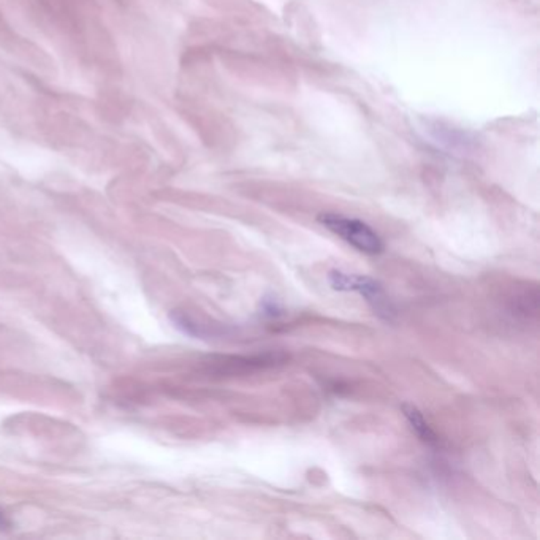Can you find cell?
Listing matches in <instances>:
<instances>
[{
	"instance_id": "1",
	"label": "cell",
	"mask_w": 540,
	"mask_h": 540,
	"mask_svg": "<svg viewBox=\"0 0 540 540\" xmlns=\"http://www.w3.org/2000/svg\"><path fill=\"white\" fill-rule=\"evenodd\" d=\"M318 222L322 223L325 229L338 235L339 238L344 239L349 245L353 246L360 253L375 255V254L382 253V249H383L381 237L363 221L343 216V214L324 213L318 216Z\"/></svg>"
},
{
	"instance_id": "2",
	"label": "cell",
	"mask_w": 540,
	"mask_h": 540,
	"mask_svg": "<svg viewBox=\"0 0 540 540\" xmlns=\"http://www.w3.org/2000/svg\"><path fill=\"white\" fill-rule=\"evenodd\" d=\"M328 282L334 290L338 292H357L367 298L369 306L375 310L379 318L391 320L395 316L393 304L385 295L383 288L379 282L367 276H357V274H347L343 271H330Z\"/></svg>"
},
{
	"instance_id": "3",
	"label": "cell",
	"mask_w": 540,
	"mask_h": 540,
	"mask_svg": "<svg viewBox=\"0 0 540 540\" xmlns=\"http://www.w3.org/2000/svg\"><path fill=\"white\" fill-rule=\"evenodd\" d=\"M403 414L406 420L409 422L412 430H414V432L417 434L420 439L426 442L428 446H436V444H438V436H436V432L432 431L431 426L428 425V422H426L425 417H423V414L418 411L417 407L409 406V404H404Z\"/></svg>"
}]
</instances>
